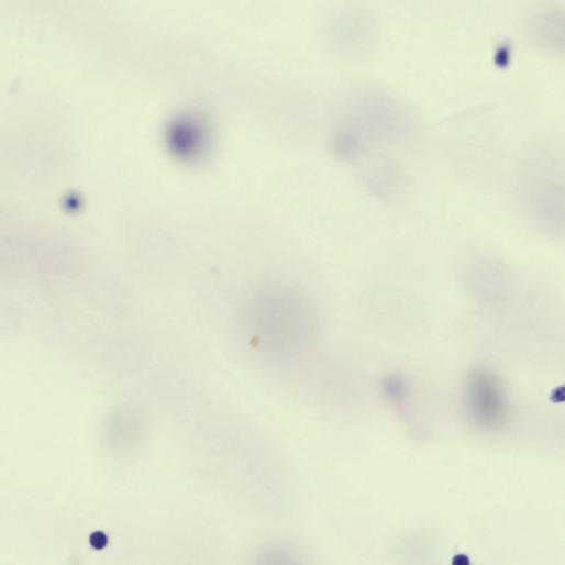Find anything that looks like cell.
<instances>
[{
  "label": "cell",
  "instance_id": "obj_1",
  "mask_svg": "<svg viewBox=\"0 0 565 565\" xmlns=\"http://www.w3.org/2000/svg\"><path fill=\"white\" fill-rule=\"evenodd\" d=\"M245 326L256 346L275 357L300 353L315 330V311L299 290L272 285L255 290L244 308Z\"/></svg>",
  "mask_w": 565,
  "mask_h": 565
},
{
  "label": "cell",
  "instance_id": "obj_3",
  "mask_svg": "<svg viewBox=\"0 0 565 565\" xmlns=\"http://www.w3.org/2000/svg\"><path fill=\"white\" fill-rule=\"evenodd\" d=\"M563 19V12L554 8H545L532 13L528 21L530 38L540 47L552 51L562 49L564 41Z\"/></svg>",
  "mask_w": 565,
  "mask_h": 565
},
{
  "label": "cell",
  "instance_id": "obj_2",
  "mask_svg": "<svg viewBox=\"0 0 565 565\" xmlns=\"http://www.w3.org/2000/svg\"><path fill=\"white\" fill-rule=\"evenodd\" d=\"M466 400L474 420L486 426L500 424L508 399L500 379L487 368H475L466 380Z\"/></svg>",
  "mask_w": 565,
  "mask_h": 565
},
{
  "label": "cell",
  "instance_id": "obj_4",
  "mask_svg": "<svg viewBox=\"0 0 565 565\" xmlns=\"http://www.w3.org/2000/svg\"><path fill=\"white\" fill-rule=\"evenodd\" d=\"M89 542L91 544V546H93L95 549H103L107 543H108V538L107 535L101 532V531H95L90 538H89Z\"/></svg>",
  "mask_w": 565,
  "mask_h": 565
}]
</instances>
